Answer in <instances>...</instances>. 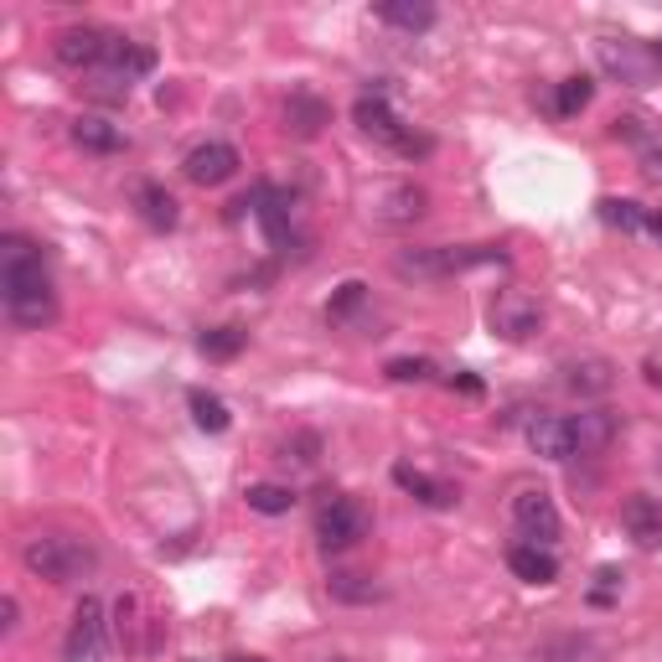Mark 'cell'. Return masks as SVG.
Wrapping results in <instances>:
<instances>
[{
	"label": "cell",
	"instance_id": "obj_24",
	"mask_svg": "<svg viewBox=\"0 0 662 662\" xmlns=\"http://www.w3.org/2000/svg\"><path fill=\"white\" fill-rule=\"evenodd\" d=\"M575 425V446H580V456H590V450H605L611 446V435H616V419L605 410H590L580 414V419H569Z\"/></svg>",
	"mask_w": 662,
	"mask_h": 662
},
{
	"label": "cell",
	"instance_id": "obj_30",
	"mask_svg": "<svg viewBox=\"0 0 662 662\" xmlns=\"http://www.w3.org/2000/svg\"><path fill=\"white\" fill-rule=\"evenodd\" d=\"M590 647L580 642V637H559V642H544V647H533L528 652V662H580Z\"/></svg>",
	"mask_w": 662,
	"mask_h": 662
},
{
	"label": "cell",
	"instance_id": "obj_32",
	"mask_svg": "<svg viewBox=\"0 0 662 662\" xmlns=\"http://www.w3.org/2000/svg\"><path fill=\"white\" fill-rule=\"evenodd\" d=\"M383 373H389L393 383H425L429 373H435V363H429V357H393Z\"/></svg>",
	"mask_w": 662,
	"mask_h": 662
},
{
	"label": "cell",
	"instance_id": "obj_7",
	"mask_svg": "<svg viewBox=\"0 0 662 662\" xmlns=\"http://www.w3.org/2000/svg\"><path fill=\"white\" fill-rule=\"evenodd\" d=\"M352 125H357L368 140L389 145V151H404V145L414 140V130H404V119L393 115V104L383 94H363V98H357V104H352Z\"/></svg>",
	"mask_w": 662,
	"mask_h": 662
},
{
	"label": "cell",
	"instance_id": "obj_5",
	"mask_svg": "<svg viewBox=\"0 0 662 662\" xmlns=\"http://www.w3.org/2000/svg\"><path fill=\"white\" fill-rule=\"evenodd\" d=\"M368 507L352 503V497H331L321 512H316V544L327 548V554H347V548H357L363 539H368Z\"/></svg>",
	"mask_w": 662,
	"mask_h": 662
},
{
	"label": "cell",
	"instance_id": "obj_27",
	"mask_svg": "<svg viewBox=\"0 0 662 662\" xmlns=\"http://www.w3.org/2000/svg\"><path fill=\"white\" fill-rule=\"evenodd\" d=\"M590 98H595V79L575 73V79H565L559 88H554V115H559V119H575L580 109H590Z\"/></svg>",
	"mask_w": 662,
	"mask_h": 662
},
{
	"label": "cell",
	"instance_id": "obj_21",
	"mask_svg": "<svg viewBox=\"0 0 662 662\" xmlns=\"http://www.w3.org/2000/svg\"><path fill=\"white\" fill-rule=\"evenodd\" d=\"M492 327L503 331V336H512V342H523V336H533V331L544 327V311L528 306V300H503V306L492 311Z\"/></svg>",
	"mask_w": 662,
	"mask_h": 662
},
{
	"label": "cell",
	"instance_id": "obj_11",
	"mask_svg": "<svg viewBox=\"0 0 662 662\" xmlns=\"http://www.w3.org/2000/svg\"><path fill=\"white\" fill-rule=\"evenodd\" d=\"M104 605L94 595H83L79 611H73V626H68V642H62V658L68 662H98L104 658Z\"/></svg>",
	"mask_w": 662,
	"mask_h": 662
},
{
	"label": "cell",
	"instance_id": "obj_13",
	"mask_svg": "<svg viewBox=\"0 0 662 662\" xmlns=\"http://www.w3.org/2000/svg\"><path fill=\"white\" fill-rule=\"evenodd\" d=\"M622 528L637 548H662V503L647 492H631L622 503Z\"/></svg>",
	"mask_w": 662,
	"mask_h": 662
},
{
	"label": "cell",
	"instance_id": "obj_31",
	"mask_svg": "<svg viewBox=\"0 0 662 662\" xmlns=\"http://www.w3.org/2000/svg\"><path fill=\"white\" fill-rule=\"evenodd\" d=\"M363 300H368V285H363V280H347V285H342V291L331 295V306H327V321H347V316L357 311V306H363Z\"/></svg>",
	"mask_w": 662,
	"mask_h": 662
},
{
	"label": "cell",
	"instance_id": "obj_26",
	"mask_svg": "<svg viewBox=\"0 0 662 662\" xmlns=\"http://www.w3.org/2000/svg\"><path fill=\"white\" fill-rule=\"evenodd\" d=\"M187 410H192V419L208 429V435H223V429H228V419H234V414H228V404H223L217 393H208V389L187 393Z\"/></svg>",
	"mask_w": 662,
	"mask_h": 662
},
{
	"label": "cell",
	"instance_id": "obj_1",
	"mask_svg": "<svg viewBox=\"0 0 662 662\" xmlns=\"http://www.w3.org/2000/svg\"><path fill=\"white\" fill-rule=\"evenodd\" d=\"M0 291H5V316H11L21 331L52 327V316H58V291H52L47 259H42V249L32 238L11 234L0 244Z\"/></svg>",
	"mask_w": 662,
	"mask_h": 662
},
{
	"label": "cell",
	"instance_id": "obj_14",
	"mask_svg": "<svg viewBox=\"0 0 662 662\" xmlns=\"http://www.w3.org/2000/svg\"><path fill=\"white\" fill-rule=\"evenodd\" d=\"M528 450L544 456V461H569V456H580V446H575V425L559 419V414L528 419Z\"/></svg>",
	"mask_w": 662,
	"mask_h": 662
},
{
	"label": "cell",
	"instance_id": "obj_18",
	"mask_svg": "<svg viewBox=\"0 0 662 662\" xmlns=\"http://www.w3.org/2000/svg\"><path fill=\"white\" fill-rule=\"evenodd\" d=\"M135 213L156 228V234H172L176 223H181V202H176L161 181H140L135 187Z\"/></svg>",
	"mask_w": 662,
	"mask_h": 662
},
{
	"label": "cell",
	"instance_id": "obj_22",
	"mask_svg": "<svg viewBox=\"0 0 662 662\" xmlns=\"http://www.w3.org/2000/svg\"><path fill=\"white\" fill-rule=\"evenodd\" d=\"M327 590H331V601H342V605H373V601H383V584H373L368 575H352V569L331 575Z\"/></svg>",
	"mask_w": 662,
	"mask_h": 662
},
{
	"label": "cell",
	"instance_id": "obj_20",
	"mask_svg": "<svg viewBox=\"0 0 662 662\" xmlns=\"http://www.w3.org/2000/svg\"><path fill=\"white\" fill-rule=\"evenodd\" d=\"M393 482L410 492L414 503H425V507H456V503H461V492L450 487V482H435V476H425V471L404 466V461L393 466Z\"/></svg>",
	"mask_w": 662,
	"mask_h": 662
},
{
	"label": "cell",
	"instance_id": "obj_34",
	"mask_svg": "<svg viewBox=\"0 0 662 662\" xmlns=\"http://www.w3.org/2000/svg\"><path fill=\"white\" fill-rule=\"evenodd\" d=\"M450 383H456V389H461V393H471V399H476V393H482V378H471V373H456V378H450Z\"/></svg>",
	"mask_w": 662,
	"mask_h": 662
},
{
	"label": "cell",
	"instance_id": "obj_4",
	"mask_svg": "<svg viewBox=\"0 0 662 662\" xmlns=\"http://www.w3.org/2000/svg\"><path fill=\"white\" fill-rule=\"evenodd\" d=\"M595 58H601L605 73L616 83H626V88H652V83L662 79V52L647 47V42H637V37H601L595 42Z\"/></svg>",
	"mask_w": 662,
	"mask_h": 662
},
{
	"label": "cell",
	"instance_id": "obj_33",
	"mask_svg": "<svg viewBox=\"0 0 662 662\" xmlns=\"http://www.w3.org/2000/svg\"><path fill=\"white\" fill-rule=\"evenodd\" d=\"M316 450H321V435H295V440H285V456H280V461H300V466H311Z\"/></svg>",
	"mask_w": 662,
	"mask_h": 662
},
{
	"label": "cell",
	"instance_id": "obj_10",
	"mask_svg": "<svg viewBox=\"0 0 662 662\" xmlns=\"http://www.w3.org/2000/svg\"><path fill=\"white\" fill-rule=\"evenodd\" d=\"M512 523L523 533L528 544H554L559 533H565V518H559V507L548 492H518V503H512Z\"/></svg>",
	"mask_w": 662,
	"mask_h": 662
},
{
	"label": "cell",
	"instance_id": "obj_39",
	"mask_svg": "<svg viewBox=\"0 0 662 662\" xmlns=\"http://www.w3.org/2000/svg\"><path fill=\"white\" fill-rule=\"evenodd\" d=\"M658 461H662V446H658Z\"/></svg>",
	"mask_w": 662,
	"mask_h": 662
},
{
	"label": "cell",
	"instance_id": "obj_17",
	"mask_svg": "<svg viewBox=\"0 0 662 662\" xmlns=\"http://www.w3.org/2000/svg\"><path fill=\"white\" fill-rule=\"evenodd\" d=\"M73 145L94 151V156H119V151H130V135L104 115H79L73 119Z\"/></svg>",
	"mask_w": 662,
	"mask_h": 662
},
{
	"label": "cell",
	"instance_id": "obj_12",
	"mask_svg": "<svg viewBox=\"0 0 662 662\" xmlns=\"http://www.w3.org/2000/svg\"><path fill=\"white\" fill-rule=\"evenodd\" d=\"M611 135L631 140V145H637V161H642V172H647V181H658V187H662V125H652V119H642V115H616V119H611Z\"/></svg>",
	"mask_w": 662,
	"mask_h": 662
},
{
	"label": "cell",
	"instance_id": "obj_23",
	"mask_svg": "<svg viewBox=\"0 0 662 662\" xmlns=\"http://www.w3.org/2000/svg\"><path fill=\"white\" fill-rule=\"evenodd\" d=\"M378 16L389 26H404V32H429L435 26V5H425V0H383Z\"/></svg>",
	"mask_w": 662,
	"mask_h": 662
},
{
	"label": "cell",
	"instance_id": "obj_8",
	"mask_svg": "<svg viewBox=\"0 0 662 662\" xmlns=\"http://www.w3.org/2000/svg\"><path fill=\"white\" fill-rule=\"evenodd\" d=\"M238 166H244V156H238L228 140H202V145H192L187 161H181V172H187L192 187H223V181L238 176Z\"/></svg>",
	"mask_w": 662,
	"mask_h": 662
},
{
	"label": "cell",
	"instance_id": "obj_38",
	"mask_svg": "<svg viewBox=\"0 0 662 662\" xmlns=\"http://www.w3.org/2000/svg\"><path fill=\"white\" fill-rule=\"evenodd\" d=\"M234 662H264V658H234Z\"/></svg>",
	"mask_w": 662,
	"mask_h": 662
},
{
	"label": "cell",
	"instance_id": "obj_2",
	"mask_svg": "<svg viewBox=\"0 0 662 662\" xmlns=\"http://www.w3.org/2000/svg\"><path fill=\"white\" fill-rule=\"evenodd\" d=\"M21 565L47 584H79L98 565V554L79 533H37V539L21 544Z\"/></svg>",
	"mask_w": 662,
	"mask_h": 662
},
{
	"label": "cell",
	"instance_id": "obj_36",
	"mask_svg": "<svg viewBox=\"0 0 662 662\" xmlns=\"http://www.w3.org/2000/svg\"><path fill=\"white\" fill-rule=\"evenodd\" d=\"M647 234L662 238V208H652V213H647Z\"/></svg>",
	"mask_w": 662,
	"mask_h": 662
},
{
	"label": "cell",
	"instance_id": "obj_28",
	"mask_svg": "<svg viewBox=\"0 0 662 662\" xmlns=\"http://www.w3.org/2000/svg\"><path fill=\"white\" fill-rule=\"evenodd\" d=\"M601 223L622 228V234H637V228H647V208L631 202V197H601Z\"/></svg>",
	"mask_w": 662,
	"mask_h": 662
},
{
	"label": "cell",
	"instance_id": "obj_37",
	"mask_svg": "<svg viewBox=\"0 0 662 662\" xmlns=\"http://www.w3.org/2000/svg\"><path fill=\"white\" fill-rule=\"evenodd\" d=\"M647 383H652V389H662V363H647Z\"/></svg>",
	"mask_w": 662,
	"mask_h": 662
},
{
	"label": "cell",
	"instance_id": "obj_35",
	"mask_svg": "<svg viewBox=\"0 0 662 662\" xmlns=\"http://www.w3.org/2000/svg\"><path fill=\"white\" fill-rule=\"evenodd\" d=\"M16 622H21V605L16 595H5V631H16Z\"/></svg>",
	"mask_w": 662,
	"mask_h": 662
},
{
	"label": "cell",
	"instance_id": "obj_16",
	"mask_svg": "<svg viewBox=\"0 0 662 662\" xmlns=\"http://www.w3.org/2000/svg\"><path fill=\"white\" fill-rule=\"evenodd\" d=\"M565 389L580 399H605L616 389V368L605 357H575V363H565Z\"/></svg>",
	"mask_w": 662,
	"mask_h": 662
},
{
	"label": "cell",
	"instance_id": "obj_6",
	"mask_svg": "<svg viewBox=\"0 0 662 662\" xmlns=\"http://www.w3.org/2000/svg\"><path fill=\"white\" fill-rule=\"evenodd\" d=\"M115 42H119L115 32L83 21V26H62L58 37H52V58H58L62 68H88V73H98V68L109 62V52H115Z\"/></svg>",
	"mask_w": 662,
	"mask_h": 662
},
{
	"label": "cell",
	"instance_id": "obj_3",
	"mask_svg": "<svg viewBox=\"0 0 662 662\" xmlns=\"http://www.w3.org/2000/svg\"><path fill=\"white\" fill-rule=\"evenodd\" d=\"M503 264L507 253L492 249V244H461V249H450V244H435V249H404L393 259V270L399 280H446V274H461V270H476V264Z\"/></svg>",
	"mask_w": 662,
	"mask_h": 662
},
{
	"label": "cell",
	"instance_id": "obj_15",
	"mask_svg": "<svg viewBox=\"0 0 662 662\" xmlns=\"http://www.w3.org/2000/svg\"><path fill=\"white\" fill-rule=\"evenodd\" d=\"M327 125H331V104L327 98H316L311 88H295V94L285 98V130H291V135L316 140Z\"/></svg>",
	"mask_w": 662,
	"mask_h": 662
},
{
	"label": "cell",
	"instance_id": "obj_9",
	"mask_svg": "<svg viewBox=\"0 0 662 662\" xmlns=\"http://www.w3.org/2000/svg\"><path fill=\"white\" fill-rule=\"evenodd\" d=\"M368 213L378 217V223H389V228H414V223L429 213V192L419 181H389V187H378Z\"/></svg>",
	"mask_w": 662,
	"mask_h": 662
},
{
	"label": "cell",
	"instance_id": "obj_29",
	"mask_svg": "<svg viewBox=\"0 0 662 662\" xmlns=\"http://www.w3.org/2000/svg\"><path fill=\"white\" fill-rule=\"evenodd\" d=\"M244 503H249L253 512H264V518H280V512L295 507V492L280 487V482H253V487L244 492Z\"/></svg>",
	"mask_w": 662,
	"mask_h": 662
},
{
	"label": "cell",
	"instance_id": "obj_25",
	"mask_svg": "<svg viewBox=\"0 0 662 662\" xmlns=\"http://www.w3.org/2000/svg\"><path fill=\"white\" fill-rule=\"evenodd\" d=\"M197 347H202V357H213V363H234L238 352L249 347V331L244 327H213L197 336Z\"/></svg>",
	"mask_w": 662,
	"mask_h": 662
},
{
	"label": "cell",
	"instance_id": "obj_19",
	"mask_svg": "<svg viewBox=\"0 0 662 662\" xmlns=\"http://www.w3.org/2000/svg\"><path fill=\"white\" fill-rule=\"evenodd\" d=\"M507 569H512L523 584H554V580H559L554 554L539 548V544H512V548H507Z\"/></svg>",
	"mask_w": 662,
	"mask_h": 662
}]
</instances>
